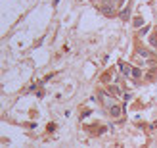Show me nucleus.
I'll use <instances>...</instances> for the list:
<instances>
[{
  "label": "nucleus",
  "mask_w": 157,
  "mask_h": 148,
  "mask_svg": "<svg viewBox=\"0 0 157 148\" xmlns=\"http://www.w3.org/2000/svg\"><path fill=\"white\" fill-rule=\"evenodd\" d=\"M119 69L125 73V77H128V79H140V69L138 67H132L130 64H126V62H119Z\"/></svg>",
  "instance_id": "f257e3e1"
},
{
  "label": "nucleus",
  "mask_w": 157,
  "mask_h": 148,
  "mask_svg": "<svg viewBox=\"0 0 157 148\" xmlns=\"http://www.w3.org/2000/svg\"><path fill=\"white\" fill-rule=\"evenodd\" d=\"M98 98L102 100V104H104L106 108H111V106L115 104V100L109 96V92H104V90H100V92H98Z\"/></svg>",
  "instance_id": "f03ea898"
},
{
  "label": "nucleus",
  "mask_w": 157,
  "mask_h": 148,
  "mask_svg": "<svg viewBox=\"0 0 157 148\" xmlns=\"http://www.w3.org/2000/svg\"><path fill=\"white\" fill-rule=\"evenodd\" d=\"M115 10H117V6H115L113 2H106L104 0V6H102V12L106 13V15H113Z\"/></svg>",
  "instance_id": "7ed1b4c3"
},
{
  "label": "nucleus",
  "mask_w": 157,
  "mask_h": 148,
  "mask_svg": "<svg viewBox=\"0 0 157 148\" xmlns=\"http://www.w3.org/2000/svg\"><path fill=\"white\" fill-rule=\"evenodd\" d=\"M109 114H111V116H113V117H119L121 114H123V108H121L119 104H113V106L109 108Z\"/></svg>",
  "instance_id": "20e7f679"
},
{
  "label": "nucleus",
  "mask_w": 157,
  "mask_h": 148,
  "mask_svg": "<svg viewBox=\"0 0 157 148\" xmlns=\"http://www.w3.org/2000/svg\"><path fill=\"white\" fill-rule=\"evenodd\" d=\"M107 92L113 94V96H123V90H121V87H117V85H111V87L107 89Z\"/></svg>",
  "instance_id": "39448f33"
},
{
  "label": "nucleus",
  "mask_w": 157,
  "mask_h": 148,
  "mask_svg": "<svg viewBox=\"0 0 157 148\" xmlns=\"http://www.w3.org/2000/svg\"><path fill=\"white\" fill-rule=\"evenodd\" d=\"M136 54H138V56H140V58H142V60L153 58V56H151V54H150V52H148V50H146V48H138V50H136Z\"/></svg>",
  "instance_id": "423d86ee"
},
{
  "label": "nucleus",
  "mask_w": 157,
  "mask_h": 148,
  "mask_svg": "<svg viewBox=\"0 0 157 148\" xmlns=\"http://www.w3.org/2000/svg\"><path fill=\"white\" fill-rule=\"evenodd\" d=\"M150 44L153 46V48L157 46V33H151V35H150Z\"/></svg>",
  "instance_id": "0eeeda50"
},
{
  "label": "nucleus",
  "mask_w": 157,
  "mask_h": 148,
  "mask_svg": "<svg viewBox=\"0 0 157 148\" xmlns=\"http://www.w3.org/2000/svg\"><path fill=\"white\" fill-rule=\"evenodd\" d=\"M128 15H130V8L126 6L123 12H121V20H128Z\"/></svg>",
  "instance_id": "6e6552de"
},
{
  "label": "nucleus",
  "mask_w": 157,
  "mask_h": 148,
  "mask_svg": "<svg viewBox=\"0 0 157 148\" xmlns=\"http://www.w3.org/2000/svg\"><path fill=\"white\" fill-rule=\"evenodd\" d=\"M142 23H144V20H142V17H134V25H136V27H140Z\"/></svg>",
  "instance_id": "1a4fd4ad"
}]
</instances>
